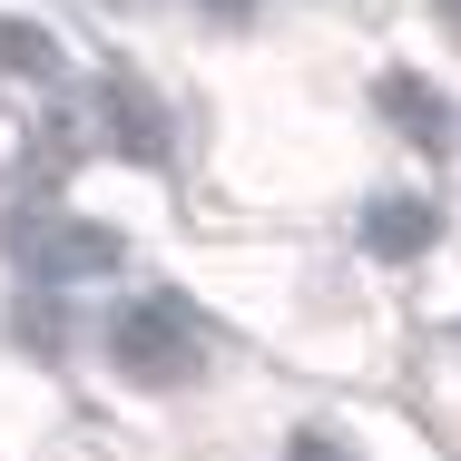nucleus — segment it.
Listing matches in <instances>:
<instances>
[{"label": "nucleus", "instance_id": "nucleus-1", "mask_svg": "<svg viewBox=\"0 0 461 461\" xmlns=\"http://www.w3.org/2000/svg\"><path fill=\"white\" fill-rule=\"evenodd\" d=\"M108 354H118V373H138V383H186V373L206 364V324L186 314L177 294H138V304H118Z\"/></svg>", "mask_w": 461, "mask_h": 461}, {"label": "nucleus", "instance_id": "nucleus-2", "mask_svg": "<svg viewBox=\"0 0 461 461\" xmlns=\"http://www.w3.org/2000/svg\"><path fill=\"white\" fill-rule=\"evenodd\" d=\"M20 266L40 285H89V276H118V236H98V226H79V216H30L20 236Z\"/></svg>", "mask_w": 461, "mask_h": 461}, {"label": "nucleus", "instance_id": "nucleus-3", "mask_svg": "<svg viewBox=\"0 0 461 461\" xmlns=\"http://www.w3.org/2000/svg\"><path fill=\"white\" fill-rule=\"evenodd\" d=\"M364 246L383 256V266H412V256L432 246V206H422V196H373V216H364Z\"/></svg>", "mask_w": 461, "mask_h": 461}, {"label": "nucleus", "instance_id": "nucleus-4", "mask_svg": "<svg viewBox=\"0 0 461 461\" xmlns=\"http://www.w3.org/2000/svg\"><path fill=\"white\" fill-rule=\"evenodd\" d=\"M108 128H118L128 158H167V118H158L148 89H108Z\"/></svg>", "mask_w": 461, "mask_h": 461}, {"label": "nucleus", "instance_id": "nucleus-5", "mask_svg": "<svg viewBox=\"0 0 461 461\" xmlns=\"http://www.w3.org/2000/svg\"><path fill=\"white\" fill-rule=\"evenodd\" d=\"M383 108H393V118L412 128V148H442V138H452V108H442V98L422 89V79H402V69L383 79Z\"/></svg>", "mask_w": 461, "mask_h": 461}, {"label": "nucleus", "instance_id": "nucleus-6", "mask_svg": "<svg viewBox=\"0 0 461 461\" xmlns=\"http://www.w3.org/2000/svg\"><path fill=\"white\" fill-rule=\"evenodd\" d=\"M0 69H20V79H59V40H50V30L0 20Z\"/></svg>", "mask_w": 461, "mask_h": 461}, {"label": "nucleus", "instance_id": "nucleus-7", "mask_svg": "<svg viewBox=\"0 0 461 461\" xmlns=\"http://www.w3.org/2000/svg\"><path fill=\"white\" fill-rule=\"evenodd\" d=\"M285 461H344V452H334L324 432H294V452H285Z\"/></svg>", "mask_w": 461, "mask_h": 461}, {"label": "nucleus", "instance_id": "nucleus-8", "mask_svg": "<svg viewBox=\"0 0 461 461\" xmlns=\"http://www.w3.org/2000/svg\"><path fill=\"white\" fill-rule=\"evenodd\" d=\"M206 10H256V0H206Z\"/></svg>", "mask_w": 461, "mask_h": 461}, {"label": "nucleus", "instance_id": "nucleus-9", "mask_svg": "<svg viewBox=\"0 0 461 461\" xmlns=\"http://www.w3.org/2000/svg\"><path fill=\"white\" fill-rule=\"evenodd\" d=\"M452 20H461V0H452Z\"/></svg>", "mask_w": 461, "mask_h": 461}]
</instances>
